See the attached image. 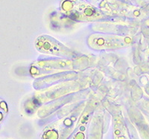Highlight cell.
<instances>
[{
    "label": "cell",
    "instance_id": "obj_1",
    "mask_svg": "<svg viewBox=\"0 0 149 139\" xmlns=\"http://www.w3.org/2000/svg\"><path fill=\"white\" fill-rule=\"evenodd\" d=\"M61 8L66 15L75 20L92 21L104 17L100 10L81 0H63Z\"/></svg>",
    "mask_w": 149,
    "mask_h": 139
},
{
    "label": "cell",
    "instance_id": "obj_2",
    "mask_svg": "<svg viewBox=\"0 0 149 139\" xmlns=\"http://www.w3.org/2000/svg\"><path fill=\"white\" fill-rule=\"evenodd\" d=\"M130 39L127 37H113V36L93 35L89 39V43L93 48H118L126 46L130 43Z\"/></svg>",
    "mask_w": 149,
    "mask_h": 139
}]
</instances>
